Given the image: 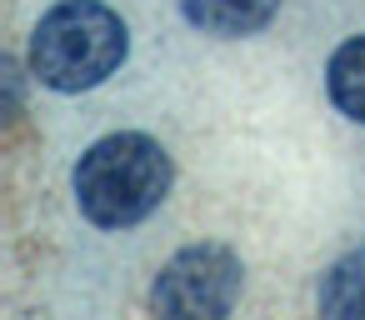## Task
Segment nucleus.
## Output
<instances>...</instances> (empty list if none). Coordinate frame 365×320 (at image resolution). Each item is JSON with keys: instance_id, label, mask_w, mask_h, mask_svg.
<instances>
[{"instance_id": "nucleus-1", "label": "nucleus", "mask_w": 365, "mask_h": 320, "mask_svg": "<svg viewBox=\"0 0 365 320\" xmlns=\"http://www.w3.org/2000/svg\"><path fill=\"white\" fill-rule=\"evenodd\" d=\"M175 185L170 150L145 130H110L91 140L71 170L76 210L96 230H130L145 225Z\"/></svg>"}, {"instance_id": "nucleus-2", "label": "nucleus", "mask_w": 365, "mask_h": 320, "mask_svg": "<svg viewBox=\"0 0 365 320\" xmlns=\"http://www.w3.org/2000/svg\"><path fill=\"white\" fill-rule=\"evenodd\" d=\"M130 56V26L106 0H61L31 31V76L46 91L81 96L106 86Z\"/></svg>"}, {"instance_id": "nucleus-3", "label": "nucleus", "mask_w": 365, "mask_h": 320, "mask_svg": "<svg viewBox=\"0 0 365 320\" xmlns=\"http://www.w3.org/2000/svg\"><path fill=\"white\" fill-rule=\"evenodd\" d=\"M240 260L235 250L205 240V245H185L175 250L155 285H150V305L160 315H225L240 300Z\"/></svg>"}, {"instance_id": "nucleus-4", "label": "nucleus", "mask_w": 365, "mask_h": 320, "mask_svg": "<svg viewBox=\"0 0 365 320\" xmlns=\"http://www.w3.org/2000/svg\"><path fill=\"white\" fill-rule=\"evenodd\" d=\"M275 11H280V0H180L185 26L200 36H220V41L265 31L275 21Z\"/></svg>"}, {"instance_id": "nucleus-5", "label": "nucleus", "mask_w": 365, "mask_h": 320, "mask_svg": "<svg viewBox=\"0 0 365 320\" xmlns=\"http://www.w3.org/2000/svg\"><path fill=\"white\" fill-rule=\"evenodd\" d=\"M325 96H330V105L345 120L365 125V36H350V41H340L330 51V61H325Z\"/></svg>"}, {"instance_id": "nucleus-6", "label": "nucleus", "mask_w": 365, "mask_h": 320, "mask_svg": "<svg viewBox=\"0 0 365 320\" xmlns=\"http://www.w3.org/2000/svg\"><path fill=\"white\" fill-rule=\"evenodd\" d=\"M315 310L320 315H365V245L345 250L315 285Z\"/></svg>"}]
</instances>
